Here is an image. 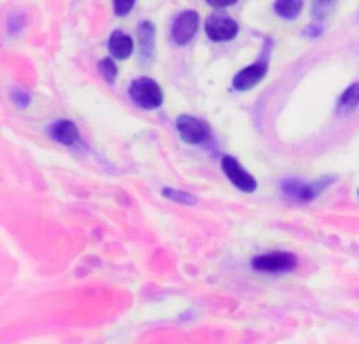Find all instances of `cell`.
Segmentation results:
<instances>
[{
  "label": "cell",
  "instance_id": "cell-16",
  "mask_svg": "<svg viewBox=\"0 0 359 344\" xmlns=\"http://www.w3.org/2000/svg\"><path fill=\"white\" fill-rule=\"evenodd\" d=\"M133 4H135V0H114V13L118 17H126L130 13Z\"/></svg>",
  "mask_w": 359,
  "mask_h": 344
},
{
  "label": "cell",
  "instance_id": "cell-3",
  "mask_svg": "<svg viewBox=\"0 0 359 344\" xmlns=\"http://www.w3.org/2000/svg\"><path fill=\"white\" fill-rule=\"evenodd\" d=\"M206 36L215 42H225V40H233L240 32V25L236 23V19H231L229 15L223 13H215L206 19L204 23Z\"/></svg>",
  "mask_w": 359,
  "mask_h": 344
},
{
  "label": "cell",
  "instance_id": "cell-7",
  "mask_svg": "<svg viewBox=\"0 0 359 344\" xmlns=\"http://www.w3.org/2000/svg\"><path fill=\"white\" fill-rule=\"evenodd\" d=\"M265 76H267V63H265V61L252 63V65H248V67H244L242 71L236 74V78H233V88H236V90H250V88L257 86Z\"/></svg>",
  "mask_w": 359,
  "mask_h": 344
},
{
  "label": "cell",
  "instance_id": "cell-12",
  "mask_svg": "<svg viewBox=\"0 0 359 344\" xmlns=\"http://www.w3.org/2000/svg\"><path fill=\"white\" fill-rule=\"evenodd\" d=\"M273 11L284 19H297L303 11V0H276Z\"/></svg>",
  "mask_w": 359,
  "mask_h": 344
},
{
  "label": "cell",
  "instance_id": "cell-5",
  "mask_svg": "<svg viewBox=\"0 0 359 344\" xmlns=\"http://www.w3.org/2000/svg\"><path fill=\"white\" fill-rule=\"evenodd\" d=\"M221 166H223V172L227 174V179H229L240 191H246V193L257 191V181H255V177H252L248 170H244L242 164H240L236 158L225 156L223 162H221Z\"/></svg>",
  "mask_w": 359,
  "mask_h": 344
},
{
  "label": "cell",
  "instance_id": "cell-4",
  "mask_svg": "<svg viewBox=\"0 0 359 344\" xmlns=\"http://www.w3.org/2000/svg\"><path fill=\"white\" fill-rule=\"evenodd\" d=\"M177 130L183 141L191 145H202L210 137V128L204 120H198L194 116H179L177 118Z\"/></svg>",
  "mask_w": 359,
  "mask_h": 344
},
{
  "label": "cell",
  "instance_id": "cell-14",
  "mask_svg": "<svg viewBox=\"0 0 359 344\" xmlns=\"http://www.w3.org/2000/svg\"><path fill=\"white\" fill-rule=\"evenodd\" d=\"M99 71H101V76L107 82H114L116 80V74H118V67H116L114 59H101L99 61Z\"/></svg>",
  "mask_w": 359,
  "mask_h": 344
},
{
  "label": "cell",
  "instance_id": "cell-9",
  "mask_svg": "<svg viewBox=\"0 0 359 344\" xmlns=\"http://www.w3.org/2000/svg\"><path fill=\"white\" fill-rule=\"evenodd\" d=\"M330 183H332V179H326L322 183H311V185H303L299 181H288V183H284V189H286V193H290L299 200H311L318 193H322V189Z\"/></svg>",
  "mask_w": 359,
  "mask_h": 344
},
{
  "label": "cell",
  "instance_id": "cell-15",
  "mask_svg": "<svg viewBox=\"0 0 359 344\" xmlns=\"http://www.w3.org/2000/svg\"><path fill=\"white\" fill-rule=\"evenodd\" d=\"M164 195L170 198V200H175V202H179V204H189V206H194L198 202L194 195H189L185 191H177V189H168V187L164 189Z\"/></svg>",
  "mask_w": 359,
  "mask_h": 344
},
{
  "label": "cell",
  "instance_id": "cell-11",
  "mask_svg": "<svg viewBox=\"0 0 359 344\" xmlns=\"http://www.w3.org/2000/svg\"><path fill=\"white\" fill-rule=\"evenodd\" d=\"M137 40H139V48L143 59H149L154 55V42H156V27L149 21H141L139 29H137Z\"/></svg>",
  "mask_w": 359,
  "mask_h": 344
},
{
  "label": "cell",
  "instance_id": "cell-1",
  "mask_svg": "<svg viewBox=\"0 0 359 344\" xmlns=\"http://www.w3.org/2000/svg\"><path fill=\"white\" fill-rule=\"evenodd\" d=\"M128 92H130V99H133L139 107H143V109H156V107H160L162 101H164V95H162L160 84L154 82L151 78H137V80L130 84Z\"/></svg>",
  "mask_w": 359,
  "mask_h": 344
},
{
  "label": "cell",
  "instance_id": "cell-17",
  "mask_svg": "<svg viewBox=\"0 0 359 344\" xmlns=\"http://www.w3.org/2000/svg\"><path fill=\"white\" fill-rule=\"evenodd\" d=\"M208 4H212V6H217V8H223V6H231V4H236L238 0H206Z\"/></svg>",
  "mask_w": 359,
  "mask_h": 344
},
{
  "label": "cell",
  "instance_id": "cell-2",
  "mask_svg": "<svg viewBox=\"0 0 359 344\" xmlns=\"http://www.w3.org/2000/svg\"><path fill=\"white\" fill-rule=\"evenodd\" d=\"M297 256L290 252H269L261 254L252 261V267L263 273H288L297 269Z\"/></svg>",
  "mask_w": 359,
  "mask_h": 344
},
{
  "label": "cell",
  "instance_id": "cell-10",
  "mask_svg": "<svg viewBox=\"0 0 359 344\" xmlns=\"http://www.w3.org/2000/svg\"><path fill=\"white\" fill-rule=\"evenodd\" d=\"M50 135H53V139H55L57 143L69 145V147L76 145V143L80 141V132H78L76 124L69 122V120H59V122H55L53 128H50Z\"/></svg>",
  "mask_w": 359,
  "mask_h": 344
},
{
  "label": "cell",
  "instance_id": "cell-13",
  "mask_svg": "<svg viewBox=\"0 0 359 344\" xmlns=\"http://www.w3.org/2000/svg\"><path fill=\"white\" fill-rule=\"evenodd\" d=\"M358 103H359V82H355V84H351V86L343 92V97H341V101H339V111H341V113H347V111H351Z\"/></svg>",
  "mask_w": 359,
  "mask_h": 344
},
{
  "label": "cell",
  "instance_id": "cell-8",
  "mask_svg": "<svg viewBox=\"0 0 359 344\" xmlns=\"http://www.w3.org/2000/svg\"><path fill=\"white\" fill-rule=\"evenodd\" d=\"M109 55L114 57V59H118V61H122V59H128L130 55H133V48H135V44H133V38L128 36V34H124V32H120V29H116L111 36H109Z\"/></svg>",
  "mask_w": 359,
  "mask_h": 344
},
{
  "label": "cell",
  "instance_id": "cell-6",
  "mask_svg": "<svg viewBox=\"0 0 359 344\" xmlns=\"http://www.w3.org/2000/svg\"><path fill=\"white\" fill-rule=\"evenodd\" d=\"M198 27H200V15L196 11H183L172 23V32H170L172 42L181 46L187 44L196 36Z\"/></svg>",
  "mask_w": 359,
  "mask_h": 344
}]
</instances>
